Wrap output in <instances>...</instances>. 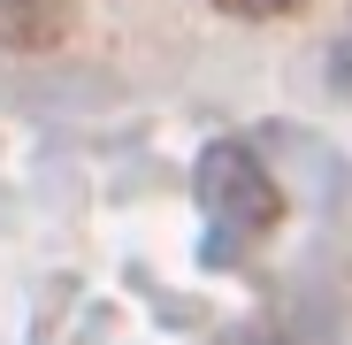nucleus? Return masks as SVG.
Masks as SVG:
<instances>
[{"instance_id": "7ed1b4c3", "label": "nucleus", "mask_w": 352, "mask_h": 345, "mask_svg": "<svg viewBox=\"0 0 352 345\" xmlns=\"http://www.w3.org/2000/svg\"><path fill=\"white\" fill-rule=\"evenodd\" d=\"M222 16H245V23H268V16H291V8H307V0H214Z\"/></svg>"}, {"instance_id": "f03ea898", "label": "nucleus", "mask_w": 352, "mask_h": 345, "mask_svg": "<svg viewBox=\"0 0 352 345\" xmlns=\"http://www.w3.org/2000/svg\"><path fill=\"white\" fill-rule=\"evenodd\" d=\"M77 0H0V46L8 54H62L77 39Z\"/></svg>"}, {"instance_id": "f257e3e1", "label": "nucleus", "mask_w": 352, "mask_h": 345, "mask_svg": "<svg viewBox=\"0 0 352 345\" xmlns=\"http://www.w3.org/2000/svg\"><path fill=\"white\" fill-rule=\"evenodd\" d=\"M192 185H199V207L230 230V238H268V230L283 222V192H276V177L245 146H207Z\"/></svg>"}]
</instances>
